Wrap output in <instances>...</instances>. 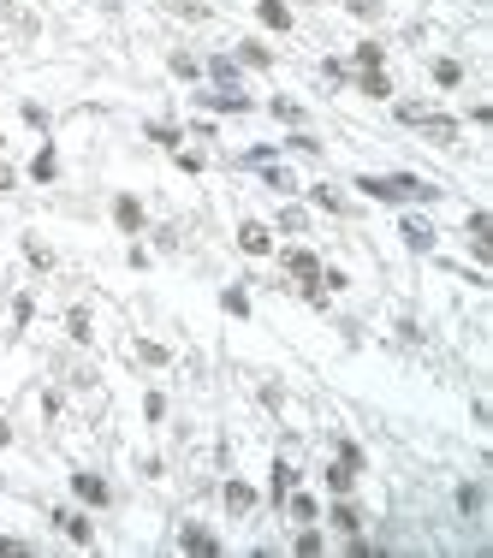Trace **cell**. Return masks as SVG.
Here are the masks:
<instances>
[{
    "mask_svg": "<svg viewBox=\"0 0 493 558\" xmlns=\"http://www.w3.org/2000/svg\"><path fill=\"white\" fill-rule=\"evenodd\" d=\"M262 18H268V24H273V30H285V24H291V12H285L280 0H262Z\"/></svg>",
    "mask_w": 493,
    "mask_h": 558,
    "instance_id": "obj_4",
    "label": "cell"
},
{
    "mask_svg": "<svg viewBox=\"0 0 493 558\" xmlns=\"http://www.w3.org/2000/svg\"><path fill=\"white\" fill-rule=\"evenodd\" d=\"M238 244H244L250 256H262V250L273 244V238H268V226H244V232H238Z\"/></svg>",
    "mask_w": 493,
    "mask_h": 558,
    "instance_id": "obj_2",
    "label": "cell"
},
{
    "mask_svg": "<svg viewBox=\"0 0 493 558\" xmlns=\"http://www.w3.org/2000/svg\"><path fill=\"white\" fill-rule=\"evenodd\" d=\"M77 493H84V499H95V505H102V499H107V487H102V481H95V475H77Z\"/></svg>",
    "mask_w": 493,
    "mask_h": 558,
    "instance_id": "obj_6",
    "label": "cell"
},
{
    "mask_svg": "<svg viewBox=\"0 0 493 558\" xmlns=\"http://www.w3.org/2000/svg\"><path fill=\"white\" fill-rule=\"evenodd\" d=\"M184 546H191V552H214V535H202V529H191V535H184Z\"/></svg>",
    "mask_w": 493,
    "mask_h": 558,
    "instance_id": "obj_7",
    "label": "cell"
},
{
    "mask_svg": "<svg viewBox=\"0 0 493 558\" xmlns=\"http://www.w3.org/2000/svg\"><path fill=\"white\" fill-rule=\"evenodd\" d=\"M66 523V535H72V541H90V523H84V517H60Z\"/></svg>",
    "mask_w": 493,
    "mask_h": 558,
    "instance_id": "obj_10",
    "label": "cell"
},
{
    "mask_svg": "<svg viewBox=\"0 0 493 558\" xmlns=\"http://www.w3.org/2000/svg\"><path fill=\"white\" fill-rule=\"evenodd\" d=\"M327 487H333V493H345V487H351V463H339V470H327Z\"/></svg>",
    "mask_w": 493,
    "mask_h": 558,
    "instance_id": "obj_9",
    "label": "cell"
},
{
    "mask_svg": "<svg viewBox=\"0 0 493 558\" xmlns=\"http://www.w3.org/2000/svg\"><path fill=\"white\" fill-rule=\"evenodd\" d=\"M362 191L380 196V202H404V196H434L428 184H416V178H362Z\"/></svg>",
    "mask_w": 493,
    "mask_h": 558,
    "instance_id": "obj_1",
    "label": "cell"
},
{
    "mask_svg": "<svg viewBox=\"0 0 493 558\" xmlns=\"http://www.w3.org/2000/svg\"><path fill=\"white\" fill-rule=\"evenodd\" d=\"M113 214H119V226H137V220H143V214H137V202H131V196H119V208H113Z\"/></svg>",
    "mask_w": 493,
    "mask_h": 558,
    "instance_id": "obj_8",
    "label": "cell"
},
{
    "mask_svg": "<svg viewBox=\"0 0 493 558\" xmlns=\"http://www.w3.org/2000/svg\"><path fill=\"white\" fill-rule=\"evenodd\" d=\"M404 238H410L416 250H428V244H434V232H428V226H404Z\"/></svg>",
    "mask_w": 493,
    "mask_h": 558,
    "instance_id": "obj_11",
    "label": "cell"
},
{
    "mask_svg": "<svg viewBox=\"0 0 493 558\" xmlns=\"http://www.w3.org/2000/svg\"><path fill=\"white\" fill-rule=\"evenodd\" d=\"M226 505H232V511H250V487L232 481V487H226Z\"/></svg>",
    "mask_w": 493,
    "mask_h": 558,
    "instance_id": "obj_5",
    "label": "cell"
},
{
    "mask_svg": "<svg viewBox=\"0 0 493 558\" xmlns=\"http://www.w3.org/2000/svg\"><path fill=\"white\" fill-rule=\"evenodd\" d=\"M285 262H291V273H298L303 285H309V279L321 273V267H315V256H309V250H291V256H285Z\"/></svg>",
    "mask_w": 493,
    "mask_h": 558,
    "instance_id": "obj_3",
    "label": "cell"
}]
</instances>
